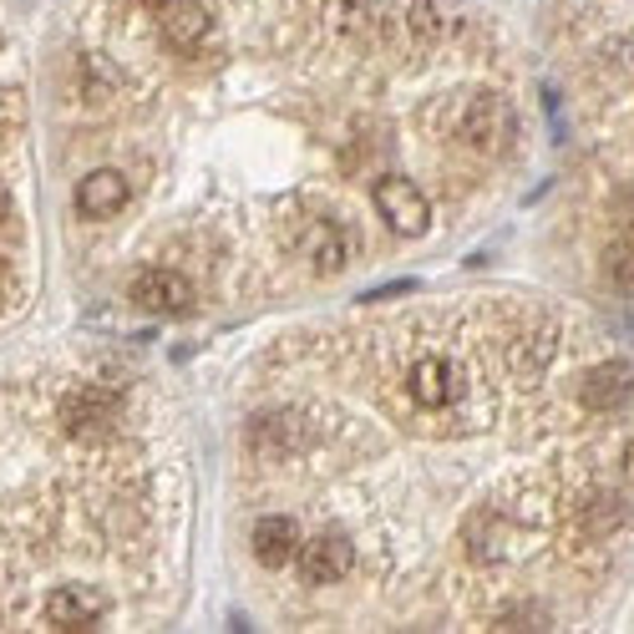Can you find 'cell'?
I'll return each mask as SVG.
<instances>
[{
	"instance_id": "obj_1",
	"label": "cell",
	"mask_w": 634,
	"mask_h": 634,
	"mask_svg": "<svg viewBox=\"0 0 634 634\" xmlns=\"http://www.w3.org/2000/svg\"><path fill=\"white\" fill-rule=\"evenodd\" d=\"M452 137L473 153H508L517 133L513 107L502 102L498 92H467L458 107H452Z\"/></svg>"
},
{
	"instance_id": "obj_2",
	"label": "cell",
	"mask_w": 634,
	"mask_h": 634,
	"mask_svg": "<svg viewBox=\"0 0 634 634\" xmlns=\"http://www.w3.org/2000/svg\"><path fill=\"white\" fill-rule=\"evenodd\" d=\"M244 447H249L259 462H290V458H300V452L315 447V427L300 412H265L249 422Z\"/></svg>"
},
{
	"instance_id": "obj_3",
	"label": "cell",
	"mask_w": 634,
	"mask_h": 634,
	"mask_svg": "<svg viewBox=\"0 0 634 634\" xmlns=\"http://www.w3.org/2000/svg\"><path fill=\"white\" fill-rule=\"evenodd\" d=\"M370 198H376V214L386 219V229H391V234L422 239L431 229V204H427V193L416 188L412 178H401V173L376 178Z\"/></svg>"
},
{
	"instance_id": "obj_4",
	"label": "cell",
	"mask_w": 634,
	"mask_h": 634,
	"mask_svg": "<svg viewBox=\"0 0 634 634\" xmlns=\"http://www.w3.org/2000/svg\"><path fill=\"white\" fill-rule=\"evenodd\" d=\"M127 300H133L143 315H162V320H178V315H193L198 305V290H193L178 269H137L133 284H127Z\"/></svg>"
},
{
	"instance_id": "obj_5",
	"label": "cell",
	"mask_w": 634,
	"mask_h": 634,
	"mask_svg": "<svg viewBox=\"0 0 634 634\" xmlns=\"http://www.w3.org/2000/svg\"><path fill=\"white\" fill-rule=\"evenodd\" d=\"M122 422V397L112 386H76L61 401V427L72 437H107Z\"/></svg>"
},
{
	"instance_id": "obj_6",
	"label": "cell",
	"mask_w": 634,
	"mask_h": 634,
	"mask_svg": "<svg viewBox=\"0 0 634 634\" xmlns=\"http://www.w3.org/2000/svg\"><path fill=\"white\" fill-rule=\"evenodd\" d=\"M295 254L315 269V275H340V269L355 259V244H351V234H345L336 219L315 214V219H305L295 229Z\"/></svg>"
},
{
	"instance_id": "obj_7",
	"label": "cell",
	"mask_w": 634,
	"mask_h": 634,
	"mask_svg": "<svg viewBox=\"0 0 634 634\" xmlns=\"http://www.w3.org/2000/svg\"><path fill=\"white\" fill-rule=\"evenodd\" d=\"M300 578L305 584H340V578L355 569V544L345 533H315L310 544H300Z\"/></svg>"
},
{
	"instance_id": "obj_8",
	"label": "cell",
	"mask_w": 634,
	"mask_h": 634,
	"mask_svg": "<svg viewBox=\"0 0 634 634\" xmlns=\"http://www.w3.org/2000/svg\"><path fill=\"white\" fill-rule=\"evenodd\" d=\"M634 397V366L630 361H605V366L584 370V381H578V401H584V412H620L624 401Z\"/></svg>"
},
{
	"instance_id": "obj_9",
	"label": "cell",
	"mask_w": 634,
	"mask_h": 634,
	"mask_svg": "<svg viewBox=\"0 0 634 634\" xmlns=\"http://www.w3.org/2000/svg\"><path fill=\"white\" fill-rule=\"evenodd\" d=\"M406 391H412L416 406L442 412V406H452L462 397V370L452 361H442V355H422L412 366V376H406Z\"/></svg>"
},
{
	"instance_id": "obj_10",
	"label": "cell",
	"mask_w": 634,
	"mask_h": 634,
	"mask_svg": "<svg viewBox=\"0 0 634 634\" xmlns=\"http://www.w3.org/2000/svg\"><path fill=\"white\" fill-rule=\"evenodd\" d=\"M127 198H133V188H127V178H122L118 168H97V173H87L72 193V204L82 219H118Z\"/></svg>"
},
{
	"instance_id": "obj_11",
	"label": "cell",
	"mask_w": 634,
	"mask_h": 634,
	"mask_svg": "<svg viewBox=\"0 0 634 634\" xmlns=\"http://www.w3.org/2000/svg\"><path fill=\"white\" fill-rule=\"evenodd\" d=\"M46 624L51 630H97L102 624V599L92 589H76V584L51 589L46 594Z\"/></svg>"
},
{
	"instance_id": "obj_12",
	"label": "cell",
	"mask_w": 634,
	"mask_h": 634,
	"mask_svg": "<svg viewBox=\"0 0 634 634\" xmlns=\"http://www.w3.org/2000/svg\"><path fill=\"white\" fill-rule=\"evenodd\" d=\"M249 548H254V559L265 563V569H284V563L300 553L295 517H284V513L259 517V523H254V533H249Z\"/></svg>"
},
{
	"instance_id": "obj_13",
	"label": "cell",
	"mask_w": 634,
	"mask_h": 634,
	"mask_svg": "<svg viewBox=\"0 0 634 634\" xmlns=\"http://www.w3.org/2000/svg\"><path fill=\"white\" fill-rule=\"evenodd\" d=\"M208 11L198 5V0H168L158 11V31H162V41L178 46V51H193V46L208 36Z\"/></svg>"
},
{
	"instance_id": "obj_14",
	"label": "cell",
	"mask_w": 634,
	"mask_h": 634,
	"mask_svg": "<svg viewBox=\"0 0 634 634\" xmlns=\"http://www.w3.org/2000/svg\"><path fill=\"white\" fill-rule=\"evenodd\" d=\"M624 517H630V508H624L620 492H594V498L578 508V528L589 533V538H609L614 528H624Z\"/></svg>"
},
{
	"instance_id": "obj_15",
	"label": "cell",
	"mask_w": 634,
	"mask_h": 634,
	"mask_svg": "<svg viewBox=\"0 0 634 634\" xmlns=\"http://www.w3.org/2000/svg\"><path fill=\"white\" fill-rule=\"evenodd\" d=\"M553 351H559L553 330H544V336H517L513 351H508V366H513L517 376H538V370L553 361Z\"/></svg>"
},
{
	"instance_id": "obj_16",
	"label": "cell",
	"mask_w": 634,
	"mask_h": 634,
	"mask_svg": "<svg viewBox=\"0 0 634 634\" xmlns=\"http://www.w3.org/2000/svg\"><path fill=\"white\" fill-rule=\"evenodd\" d=\"M502 553V528H498V517L487 513H477L473 517V528H467V559L473 563H492Z\"/></svg>"
},
{
	"instance_id": "obj_17",
	"label": "cell",
	"mask_w": 634,
	"mask_h": 634,
	"mask_svg": "<svg viewBox=\"0 0 634 634\" xmlns=\"http://www.w3.org/2000/svg\"><path fill=\"white\" fill-rule=\"evenodd\" d=\"M605 275L620 284V290H634V239L614 234V244L605 249Z\"/></svg>"
},
{
	"instance_id": "obj_18",
	"label": "cell",
	"mask_w": 634,
	"mask_h": 634,
	"mask_svg": "<svg viewBox=\"0 0 634 634\" xmlns=\"http://www.w3.org/2000/svg\"><path fill=\"white\" fill-rule=\"evenodd\" d=\"M492 630H553V620H548V609H538V605H513L492 620Z\"/></svg>"
},
{
	"instance_id": "obj_19",
	"label": "cell",
	"mask_w": 634,
	"mask_h": 634,
	"mask_svg": "<svg viewBox=\"0 0 634 634\" xmlns=\"http://www.w3.org/2000/svg\"><path fill=\"white\" fill-rule=\"evenodd\" d=\"M320 11L330 15V26L355 31L370 21V0H320Z\"/></svg>"
},
{
	"instance_id": "obj_20",
	"label": "cell",
	"mask_w": 634,
	"mask_h": 634,
	"mask_svg": "<svg viewBox=\"0 0 634 634\" xmlns=\"http://www.w3.org/2000/svg\"><path fill=\"white\" fill-rule=\"evenodd\" d=\"M614 223H620L624 239H634V188H624L620 198H614Z\"/></svg>"
},
{
	"instance_id": "obj_21",
	"label": "cell",
	"mask_w": 634,
	"mask_h": 634,
	"mask_svg": "<svg viewBox=\"0 0 634 634\" xmlns=\"http://www.w3.org/2000/svg\"><path fill=\"white\" fill-rule=\"evenodd\" d=\"M416 290V280L406 275V280H391V284H376V290H366L361 300H397V295H412Z\"/></svg>"
},
{
	"instance_id": "obj_22",
	"label": "cell",
	"mask_w": 634,
	"mask_h": 634,
	"mask_svg": "<svg viewBox=\"0 0 634 634\" xmlns=\"http://www.w3.org/2000/svg\"><path fill=\"white\" fill-rule=\"evenodd\" d=\"M624 477H630V487H634V442L624 447Z\"/></svg>"
},
{
	"instance_id": "obj_23",
	"label": "cell",
	"mask_w": 634,
	"mask_h": 634,
	"mask_svg": "<svg viewBox=\"0 0 634 634\" xmlns=\"http://www.w3.org/2000/svg\"><path fill=\"white\" fill-rule=\"evenodd\" d=\"M137 5H143V11H162V5H168V0H137Z\"/></svg>"
},
{
	"instance_id": "obj_24",
	"label": "cell",
	"mask_w": 634,
	"mask_h": 634,
	"mask_svg": "<svg viewBox=\"0 0 634 634\" xmlns=\"http://www.w3.org/2000/svg\"><path fill=\"white\" fill-rule=\"evenodd\" d=\"M0 295H5V259H0Z\"/></svg>"
},
{
	"instance_id": "obj_25",
	"label": "cell",
	"mask_w": 634,
	"mask_h": 634,
	"mask_svg": "<svg viewBox=\"0 0 634 634\" xmlns=\"http://www.w3.org/2000/svg\"><path fill=\"white\" fill-rule=\"evenodd\" d=\"M0 219H5V193H0Z\"/></svg>"
}]
</instances>
